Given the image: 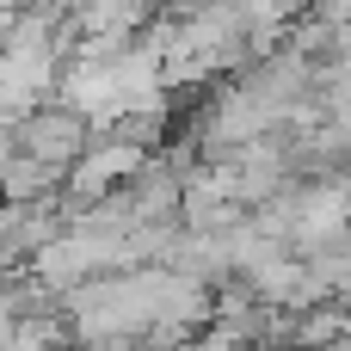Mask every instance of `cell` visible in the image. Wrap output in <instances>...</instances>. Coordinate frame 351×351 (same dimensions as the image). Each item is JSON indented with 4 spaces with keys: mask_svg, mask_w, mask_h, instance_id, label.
<instances>
[{
    "mask_svg": "<svg viewBox=\"0 0 351 351\" xmlns=\"http://www.w3.org/2000/svg\"><path fill=\"white\" fill-rule=\"evenodd\" d=\"M93 351H148L142 339H111V346H93Z\"/></svg>",
    "mask_w": 351,
    "mask_h": 351,
    "instance_id": "7a4b0ae2",
    "label": "cell"
},
{
    "mask_svg": "<svg viewBox=\"0 0 351 351\" xmlns=\"http://www.w3.org/2000/svg\"><path fill=\"white\" fill-rule=\"evenodd\" d=\"M6 271H12V265H0V284H6Z\"/></svg>",
    "mask_w": 351,
    "mask_h": 351,
    "instance_id": "3957f363",
    "label": "cell"
},
{
    "mask_svg": "<svg viewBox=\"0 0 351 351\" xmlns=\"http://www.w3.org/2000/svg\"><path fill=\"white\" fill-rule=\"evenodd\" d=\"M0 130H6V142H12V148L37 154L56 179H62V167L93 142V123H86L68 99H56V93H49V99H37L31 111H19L12 123H0Z\"/></svg>",
    "mask_w": 351,
    "mask_h": 351,
    "instance_id": "6da1fadb",
    "label": "cell"
}]
</instances>
